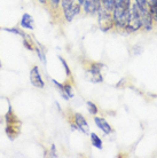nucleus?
<instances>
[{
	"label": "nucleus",
	"instance_id": "1",
	"mask_svg": "<svg viewBox=\"0 0 157 158\" xmlns=\"http://www.w3.org/2000/svg\"><path fill=\"white\" fill-rule=\"evenodd\" d=\"M141 20H140V14H139V8L138 5L134 4L129 8V17H127V24H126V30L129 32L137 31L141 28Z\"/></svg>",
	"mask_w": 157,
	"mask_h": 158
},
{
	"label": "nucleus",
	"instance_id": "17",
	"mask_svg": "<svg viewBox=\"0 0 157 158\" xmlns=\"http://www.w3.org/2000/svg\"><path fill=\"white\" fill-rule=\"evenodd\" d=\"M60 61L62 62L63 67H64V69H66V72H67V75L70 76V69H69V67H68V64H67V62H66V60H63L62 57L60 56Z\"/></svg>",
	"mask_w": 157,
	"mask_h": 158
},
{
	"label": "nucleus",
	"instance_id": "19",
	"mask_svg": "<svg viewBox=\"0 0 157 158\" xmlns=\"http://www.w3.org/2000/svg\"><path fill=\"white\" fill-rule=\"evenodd\" d=\"M77 1H78V2H79V4H80V5H83V2H84L85 0H77Z\"/></svg>",
	"mask_w": 157,
	"mask_h": 158
},
{
	"label": "nucleus",
	"instance_id": "13",
	"mask_svg": "<svg viewBox=\"0 0 157 158\" xmlns=\"http://www.w3.org/2000/svg\"><path fill=\"white\" fill-rule=\"evenodd\" d=\"M87 108H88V111H90L92 115H96L98 114V108L93 102H87Z\"/></svg>",
	"mask_w": 157,
	"mask_h": 158
},
{
	"label": "nucleus",
	"instance_id": "11",
	"mask_svg": "<svg viewBox=\"0 0 157 158\" xmlns=\"http://www.w3.org/2000/svg\"><path fill=\"white\" fill-rule=\"evenodd\" d=\"M115 4V7H124L129 9L131 6V0H112Z\"/></svg>",
	"mask_w": 157,
	"mask_h": 158
},
{
	"label": "nucleus",
	"instance_id": "7",
	"mask_svg": "<svg viewBox=\"0 0 157 158\" xmlns=\"http://www.w3.org/2000/svg\"><path fill=\"white\" fill-rule=\"evenodd\" d=\"M75 123L76 126L84 133H88V124L80 114H75Z\"/></svg>",
	"mask_w": 157,
	"mask_h": 158
},
{
	"label": "nucleus",
	"instance_id": "9",
	"mask_svg": "<svg viewBox=\"0 0 157 158\" xmlns=\"http://www.w3.org/2000/svg\"><path fill=\"white\" fill-rule=\"evenodd\" d=\"M21 25L23 28L28 29H33V20L32 17L29 14H24L23 17H22V22H21Z\"/></svg>",
	"mask_w": 157,
	"mask_h": 158
},
{
	"label": "nucleus",
	"instance_id": "2",
	"mask_svg": "<svg viewBox=\"0 0 157 158\" xmlns=\"http://www.w3.org/2000/svg\"><path fill=\"white\" fill-rule=\"evenodd\" d=\"M127 17H129V9L124 7H115L114 12H112V20H114V24L116 27L126 28Z\"/></svg>",
	"mask_w": 157,
	"mask_h": 158
},
{
	"label": "nucleus",
	"instance_id": "6",
	"mask_svg": "<svg viewBox=\"0 0 157 158\" xmlns=\"http://www.w3.org/2000/svg\"><path fill=\"white\" fill-rule=\"evenodd\" d=\"M100 5L96 0H85L83 2V6H84V10L87 14H94V13L98 12V8L100 7Z\"/></svg>",
	"mask_w": 157,
	"mask_h": 158
},
{
	"label": "nucleus",
	"instance_id": "5",
	"mask_svg": "<svg viewBox=\"0 0 157 158\" xmlns=\"http://www.w3.org/2000/svg\"><path fill=\"white\" fill-rule=\"evenodd\" d=\"M30 80L33 86L38 87V88H43L44 87V81L41 77H40L39 70H38V67H33L32 68L31 72H30Z\"/></svg>",
	"mask_w": 157,
	"mask_h": 158
},
{
	"label": "nucleus",
	"instance_id": "18",
	"mask_svg": "<svg viewBox=\"0 0 157 158\" xmlns=\"http://www.w3.org/2000/svg\"><path fill=\"white\" fill-rule=\"evenodd\" d=\"M51 2H52V5H53L55 8H56V7H57V5L61 2V0H51Z\"/></svg>",
	"mask_w": 157,
	"mask_h": 158
},
{
	"label": "nucleus",
	"instance_id": "21",
	"mask_svg": "<svg viewBox=\"0 0 157 158\" xmlns=\"http://www.w3.org/2000/svg\"><path fill=\"white\" fill-rule=\"evenodd\" d=\"M96 1H98L99 4H102V2H103V1H104V0H96Z\"/></svg>",
	"mask_w": 157,
	"mask_h": 158
},
{
	"label": "nucleus",
	"instance_id": "10",
	"mask_svg": "<svg viewBox=\"0 0 157 158\" xmlns=\"http://www.w3.org/2000/svg\"><path fill=\"white\" fill-rule=\"evenodd\" d=\"M91 141H92V144L94 147H96L98 149H101V148H102V141H101V139L99 138L95 133H92V134H91Z\"/></svg>",
	"mask_w": 157,
	"mask_h": 158
},
{
	"label": "nucleus",
	"instance_id": "14",
	"mask_svg": "<svg viewBox=\"0 0 157 158\" xmlns=\"http://www.w3.org/2000/svg\"><path fill=\"white\" fill-rule=\"evenodd\" d=\"M63 88H64V92H66V94L69 96V99L74 96V93H72V88H71V85H69V84H66V85H63Z\"/></svg>",
	"mask_w": 157,
	"mask_h": 158
},
{
	"label": "nucleus",
	"instance_id": "20",
	"mask_svg": "<svg viewBox=\"0 0 157 158\" xmlns=\"http://www.w3.org/2000/svg\"><path fill=\"white\" fill-rule=\"evenodd\" d=\"M40 2H41V4H46V1H47V0H39Z\"/></svg>",
	"mask_w": 157,
	"mask_h": 158
},
{
	"label": "nucleus",
	"instance_id": "15",
	"mask_svg": "<svg viewBox=\"0 0 157 158\" xmlns=\"http://www.w3.org/2000/svg\"><path fill=\"white\" fill-rule=\"evenodd\" d=\"M74 2H75V0H61V4H62L63 10H64V9H67L68 7H70Z\"/></svg>",
	"mask_w": 157,
	"mask_h": 158
},
{
	"label": "nucleus",
	"instance_id": "4",
	"mask_svg": "<svg viewBox=\"0 0 157 158\" xmlns=\"http://www.w3.org/2000/svg\"><path fill=\"white\" fill-rule=\"evenodd\" d=\"M63 12H64L66 20H67L68 22H70V21L74 20V17L80 12V4H79V2H74L70 7H68L67 9H64Z\"/></svg>",
	"mask_w": 157,
	"mask_h": 158
},
{
	"label": "nucleus",
	"instance_id": "8",
	"mask_svg": "<svg viewBox=\"0 0 157 158\" xmlns=\"http://www.w3.org/2000/svg\"><path fill=\"white\" fill-rule=\"evenodd\" d=\"M94 120H95V123H96V125L99 126V128H101L106 134H109L110 132H111V127H110V125L103 118L95 117Z\"/></svg>",
	"mask_w": 157,
	"mask_h": 158
},
{
	"label": "nucleus",
	"instance_id": "12",
	"mask_svg": "<svg viewBox=\"0 0 157 158\" xmlns=\"http://www.w3.org/2000/svg\"><path fill=\"white\" fill-rule=\"evenodd\" d=\"M149 13L150 15H151L153 21H156L157 22V0H155V2L151 6H149Z\"/></svg>",
	"mask_w": 157,
	"mask_h": 158
},
{
	"label": "nucleus",
	"instance_id": "3",
	"mask_svg": "<svg viewBox=\"0 0 157 158\" xmlns=\"http://www.w3.org/2000/svg\"><path fill=\"white\" fill-rule=\"evenodd\" d=\"M139 14H140L142 28L145 30H151L153 29V19L149 13V8H139Z\"/></svg>",
	"mask_w": 157,
	"mask_h": 158
},
{
	"label": "nucleus",
	"instance_id": "16",
	"mask_svg": "<svg viewBox=\"0 0 157 158\" xmlns=\"http://www.w3.org/2000/svg\"><path fill=\"white\" fill-rule=\"evenodd\" d=\"M135 4L138 5L139 8H149V6L147 4V0H135Z\"/></svg>",
	"mask_w": 157,
	"mask_h": 158
}]
</instances>
